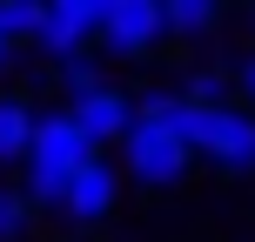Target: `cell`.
<instances>
[{
  "label": "cell",
  "instance_id": "9c48e42d",
  "mask_svg": "<svg viewBox=\"0 0 255 242\" xmlns=\"http://www.w3.org/2000/svg\"><path fill=\"white\" fill-rule=\"evenodd\" d=\"M215 27H222L215 0H175V7H168V34H181V40H208Z\"/></svg>",
  "mask_w": 255,
  "mask_h": 242
},
{
  "label": "cell",
  "instance_id": "7c38bea8",
  "mask_svg": "<svg viewBox=\"0 0 255 242\" xmlns=\"http://www.w3.org/2000/svg\"><path fill=\"white\" fill-rule=\"evenodd\" d=\"M40 27V7H27V0H0V34L7 40H34Z\"/></svg>",
  "mask_w": 255,
  "mask_h": 242
},
{
  "label": "cell",
  "instance_id": "52a82bcc",
  "mask_svg": "<svg viewBox=\"0 0 255 242\" xmlns=\"http://www.w3.org/2000/svg\"><path fill=\"white\" fill-rule=\"evenodd\" d=\"M67 115L81 121V135H88L94 148H108V141H128V128H134V101H128L121 88H101V94H88V101H74Z\"/></svg>",
  "mask_w": 255,
  "mask_h": 242
},
{
  "label": "cell",
  "instance_id": "7a4b0ae2",
  "mask_svg": "<svg viewBox=\"0 0 255 242\" xmlns=\"http://www.w3.org/2000/svg\"><path fill=\"white\" fill-rule=\"evenodd\" d=\"M121 155H128V175L141 182V189H175L181 175H188V141H175V128H161V121H141L128 128V141H121Z\"/></svg>",
  "mask_w": 255,
  "mask_h": 242
},
{
  "label": "cell",
  "instance_id": "6da1fadb",
  "mask_svg": "<svg viewBox=\"0 0 255 242\" xmlns=\"http://www.w3.org/2000/svg\"><path fill=\"white\" fill-rule=\"evenodd\" d=\"M94 141L81 135L74 115H40L34 121V148H27V202H61L67 182L94 162Z\"/></svg>",
  "mask_w": 255,
  "mask_h": 242
},
{
  "label": "cell",
  "instance_id": "8fae6325",
  "mask_svg": "<svg viewBox=\"0 0 255 242\" xmlns=\"http://www.w3.org/2000/svg\"><path fill=\"white\" fill-rule=\"evenodd\" d=\"M61 88L74 94V101L101 94V88H108V81H101V61H94V54H74V61H61Z\"/></svg>",
  "mask_w": 255,
  "mask_h": 242
},
{
  "label": "cell",
  "instance_id": "5bb4252c",
  "mask_svg": "<svg viewBox=\"0 0 255 242\" xmlns=\"http://www.w3.org/2000/svg\"><path fill=\"white\" fill-rule=\"evenodd\" d=\"M235 101H249V115H255V54L235 67Z\"/></svg>",
  "mask_w": 255,
  "mask_h": 242
},
{
  "label": "cell",
  "instance_id": "4fadbf2b",
  "mask_svg": "<svg viewBox=\"0 0 255 242\" xmlns=\"http://www.w3.org/2000/svg\"><path fill=\"white\" fill-rule=\"evenodd\" d=\"M27 236V195L0 189V242H20Z\"/></svg>",
  "mask_w": 255,
  "mask_h": 242
},
{
  "label": "cell",
  "instance_id": "ba28073f",
  "mask_svg": "<svg viewBox=\"0 0 255 242\" xmlns=\"http://www.w3.org/2000/svg\"><path fill=\"white\" fill-rule=\"evenodd\" d=\"M34 108L20 101V94H0V162H27V148H34Z\"/></svg>",
  "mask_w": 255,
  "mask_h": 242
},
{
  "label": "cell",
  "instance_id": "277c9868",
  "mask_svg": "<svg viewBox=\"0 0 255 242\" xmlns=\"http://www.w3.org/2000/svg\"><path fill=\"white\" fill-rule=\"evenodd\" d=\"M195 155H208L222 175H255V115L242 101L235 108H208L202 135H195Z\"/></svg>",
  "mask_w": 255,
  "mask_h": 242
},
{
  "label": "cell",
  "instance_id": "30bf717a",
  "mask_svg": "<svg viewBox=\"0 0 255 242\" xmlns=\"http://www.w3.org/2000/svg\"><path fill=\"white\" fill-rule=\"evenodd\" d=\"M181 94H188V101L195 108H235V74H229V67H195V74H188V88H181Z\"/></svg>",
  "mask_w": 255,
  "mask_h": 242
},
{
  "label": "cell",
  "instance_id": "9a60e30c",
  "mask_svg": "<svg viewBox=\"0 0 255 242\" xmlns=\"http://www.w3.org/2000/svg\"><path fill=\"white\" fill-rule=\"evenodd\" d=\"M0 67H13V40L7 34H0Z\"/></svg>",
  "mask_w": 255,
  "mask_h": 242
},
{
  "label": "cell",
  "instance_id": "8992f818",
  "mask_svg": "<svg viewBox=\"0 0 255 242\" xmlns=\"http://www.w3.org/2000/svg\"><path fill=\"white\" fill-rule=\"evenodd\" d=\"M115 202H121V168L108 162V155H94V162L67 182L61 216H67V222H108V216H115Z\"/></svg>",
  "mask_w": 255,
  "mask_h": 242
},
{
  "label": "cell",
  "instance_id": "5b68a950",
  "mask_svg": "<svg viewBox=\"0 0 255 242\" xmlns=\"http://www.w3.org/2000/svg\"><path fill=\"white\" fill-rule=\"evenodd\" d=\"M101 13H108V0H54V7H40L34 47H47L54 61H74L101 40Z\"/></svg>",
  "mask_w": 255,
  "mask_h": 242
},
{
  "label": "cell",
  "instance_id": "3957f363",
  "mask_svg": "<svg viewBox=\"0 0 255 242\" xmlns=\"http://www.w3.org/2000/svg\"><path fill=\"white\" fill-rule=\"evenodd\" d=\"M154 40H168V7L108 0V13H101V54L108 61H141V54H154Z\"/></svg>",
  "mask_w": 255,
  "mask_h": 242
}]
</instances>
